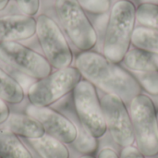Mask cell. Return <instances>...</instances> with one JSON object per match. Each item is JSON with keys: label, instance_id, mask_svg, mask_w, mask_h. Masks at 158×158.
Wrapping results in <instances>:
<instances>
[{"label": "cell", "instance_id": "20", "mask_svg": "<svg viewBox=\"0 0 158 158\" xmlns=\"http://www.w3.org/2000/svg\"><path fill=\"white\" fill-rule=\"evenodd\" d=\"M135 78L142 89L151 95L158 96V71L137 72Z\"/></svg>", "mask_w": 158, "mask_h": 158}, {"label": "cell", "instance_id": "9", "mask_svg": "<svg viewBox=\"0 0 158 158\" xmlns=\"http://www.w3.org/2000/svg\"><path fill=\"white\" fill-rule=\"evenodd\" d=\"M101 105L107 131L113 141L122 148L132 146L135 137L126 103L118 95L106 94L101 98Z\"/></svg>", "mask_w": 158, "mask_h": 158}, {"label": "cell", "instance_id": "10", "mask_svg": "<svg viewBox=\"0 0 158 158\" xmlns=\"http://www.w3.org/2000/svg\"><path fill=\"white\" fill-rule=\"evenodd\" d=\"M26 114L36 118L44 127L45 133L65 144H72L78 134L75 123L62 113L47 107H40L29 105L26 107Z\"/></svg>", "mask_w": 158, "mask_h": 158}, {"label": "cell", "instance_id": "11", "mask_svg": "<svg viewBox=\"0 0 158 158\" xmlns=\"http://www.w3.org/2000/svg\"><path fill=\"white\" fill-rule=\"evenodd\" d=\"M36 34V19L26 15L0 17V44L19 42Z\"/></svg>", "mask_w": 158, "mask_h": 158}, {"label": "cell", "instance_id": "3", "mask_svg": "<svg viewBox=\"0 0 158 158\" xmlns=\"http://www.w3.org/2000/svg\"><path fill=\"white\" fill-rule=\"evenodd\" d=\"M130 114L136 147L145 157L157 156V110L154 101L146 94H138L130 102Z\"/></svg>", "mask_w": 158, "mask_h": 158}, {"label": "cell", "instance_id": "13", "mask_svg": "<svg viewBox=\"0 0 158 158\" xmlns=\"http://www.w3.org/2000/svg\"><path fill=\"white\" fill-rule=\"evenodd\" d=\"M30 146L42 158H69L67 144L45 134L36 140H27Z\"/></svg>", "mask_w": 158, "mask_h": 158}, {"label": "cell", "instance_id": "25", "mask_svg": "<svg viewBox=\"0 0 158 158\" xmlns=\"http://www.w3.org/2000/svg\"><path fill=\"white\" fill-rule=\"evenodd\" d=\"M97 158H120V156L112 148H104L99 153Z\"/></svg>", "mask_w": 158, "mask_h": 158}, {"label": "cell", "instance_id": "1", "mask_svg": "<svg viewBox=\"0 0 158 158\" xmlns=\"http://www.w3.org/2000/svg\"><path fill=\"white\" fill-rule=\"evenodd\" d=\"M75 67L85 80L106 94H115L130 103L142 94V87L134 75L95 51L81 52L75 59Z\"/></svg>", "mask_w": 158, "mask_h": 158}, {"label": "cell", "instance_id": "28", "mask_svg": "<svg viewBox=\"0 0 158 158\" xmlns=\"http://www.w3.org/2000/svg\"><path fill=\"white\" fill-rule=\"evenodd\" d=\"M80 158H95L94 156H93L92 155H83L82 156H81Z\"/></svg>", "mask_w": 158, "mask_h": 158}, {"label": "cell", "instance_id": "15", "mask_svg": "<svg viewBox=\"0 0 158 158\" xmlns=\"http://www.w3.org/2000/svg\"><path fill=\"white\" fill-rule=\"evenodd\" d=\"M0 158H33L30 150L14 133L0 130Z\"/></svg>", "mask_w": 158, "mask_h": 158}, {"label": "cell", "instance_id": "14", "mask_svg": "<svg viewBox=\"0 0 158 158\" xmlns=\"http://www.w3.org/2000/svg\"><path fill=\"white\" fill-rule=\"evenodd\" d=\"M122 62L129 69L135 72L158 71V54L135 47L130 49Z\"/></svg>", "mask_w": 158, "mask_h": 158}, {"label": "cell", "instance_id": "18", "mask_svg": "<svg viewBox=\"0 0 158 158\" xmlns=\"http://www.w3.org/2000/svg\"><path fill=\"white\" fill-rule=\"evenodd\" d=\"M73 121V120H72ZM77 127L78 134L75 142L72 143L75 150L82 155H93L98 148V139L93 136L79 121H73Z\"/></svg>", "mask_w": 158, "mask_h": 158}, {"label": "cell", "instance_id": "8", "mask_svg": "<svg viewBox=\"0 0 158 158\" xmlns=\"http://www.w3.org/2000/svg\"><path fill=\"white\" fill-rule=\"evenodd\" d=\"M0 59L35 80H41L52 73L53 67L44 56L19 42L1 43Z\"/></svg>", "mask_w": 158, "mask_h": 158}, {"label": "cell", "instance_id": "21", "mask_svg": "<svg viewBox=\"0 0 158 158\" xmlns=\"http://www.w3.org/2000/svg\"><path fill=\"white\" fill-rule=\"evenodd\" d=\"M85 12L94 15L106 14L111 8V0H77Z\"/></svg>", "mask_w": 158, "mask_h": 158}, {"label": "cell", "instance_id": "12", "mask_svg": "<svg viewBox=\"0 0 158 158\" xmlns=\"http://www.w3.org/2000/svg\"><path fill=\"white\" fill-rule=\"evenodd\" d=\"M5 124L4 130L26 140H36L46 134L43 125L36 118L27 114H10Z\"/></svg>", "mask_w": 158, "mask_h": 158}, {"label": "cell", "instance_id": "22", "mask_svg": "<svg viewBox=\"0 0 158 158\" xmlns=\"http://www.w3.org/2000/svg\"><path fill=\"white\" fill-rule=\"evenodd\" d=\"M23 15L33 17L40 8V0H15Z\"/></svg>", "mask_w": 158, "mask_h": 158}, {"label": "cell", "instance_id": "5", "mask_svg": "<svg viewBox=\"0 0 158 158\" xmlns=\"http://www.w3.org/2000/svg\"><path fill=\"white\" fill-rule=\"evenodd\" d=\"M81 78L82 76L76 67L69 66L56 69L48 76L37 80L30 86L27 94L29 102L35 106H51L69 93H72Z\"/></svg>", "mask_w": 158, "mask_h": 158}, {"label": "cell", "instance_id": "29", "mask_svg": "<svg viewBox=\"0 0 158 158\" xmlns=\"http://www.w3.org/2000/svg\"><path fill=\"white\" fill-rule=\"evenodd\" d=\"M157 120H158V111H157Z\"/></svg>", "mask_w": 158, "mask_h": 158}, {"label": "cell", "instance_id": "6", "mask_svg": "<svg viewBox=\"0 0 158 158\" xmlns=\"http://www.w3.org/2000/svg\"><path fill=\"white\" fill-rule=\"evenodd\" d=\"M72 94L75 112L81 124L95 138L103 137L107 127L96 87L81 79Z\"/></svg>", "mask_w": 158, "mask_h": 158}, {"label": "cell", "instance_id": "7", "mask_svg": "<svg viewBox=\"0 0 158 158\" xmlns=\"http://www.w3.org/2000/svg\"><path fill=\"white\" fill-rule=\"evenodd\" d=\"M36 35L44 57L56 69L68 68L73 61L70 46L57 23L49 16L41 14L36 19Z\"/></svg>", "mask_w": 158, "mask_h": 158}, {"label": "cell", "instance_id": "27", "mask_svg": "<svg viewBox=\"0 0 158 158\" xmlns=\"http://www.w3.org/2000/svg\"><path fill=\"white\" fill-rule=\"evenodd\" d=\"M142 3H153V4H158V0H142Z\"/></svg>", "mask_w": 158, "mask_h": 158}, {"label": "cell", "instance_id": "17", "mask_svg": "<svg viewBox=\"0 0 158 158\" xmlns=\"http://www.w3.org/2000/svg\"><path fill=\"white\" fill-rule=\"evenodd\" d=\"M131 44L135 48L158 54V31L143 26L135 27Z\"/></svg>", "mask_w": 158, "mask_h": 158}, {"label": "cell", "instance_id": "4", "mask_svg": "<svg viewBox=\"0 0 158 158\" xmlns=\"http://www.w3.org/2000/svg\"><path fill=\"white\" fill-rule=\"evenodd\" d=\"M55 9L64 32L75 47L84 52L96 45L97 31L77 0H56Z\"/></svg>", "mask_w": 158, "mask_h": 158}, {"label": "cell", "instance_id": "16", "mask_svg": "<svg viewBox=\"0 0 158 158\" xmlns=\"http://www.w3.org/2000/svg\"><path fill=\"white\" fill-rule=\"evenodd\" d=\"M0 98L6 103L19 105L25 98V93L19 82L0 68Z\"/></svg>", "mask_w": 158, "mask_h": 158}, {"label": "cell", "instance_id": "23", "mask_svg": "<svg viewBox=\"0 0 158 158\" xmlns=\"http://www.w3.org/2000/svg\"><path fill=\"white\" fill-rule=\"evenodd\" d=\"M120 158H145V156L135 146H129L122 148L120 153Z\"/></svg>", "mask_w": 158, "mask_h": 158}, {"label": "cell", "instance_id": "2", "mask_svg": "<svg viewBox=\"0 0 158 158\" xmlns=\"http://www.w3.org/2000/svg\"><path fill=\"white\" fill-rule=\"evenodd\" d=\"M136 6L131 0H118L110 8L103 41V55L120 63L130 51L136 23Z\"/></svg>", "mask_w": 158, "mask_h": 158}, {"label": "cell", "instance_id": "19", "mask_svg": "<svg viewBox=\"0 0 158 158\" xmlns=\"http://www.w3.org/2000/svg\"><path fill=\"white\" fill-rule=\"evenodd\" d=\"M136 20L143 27L158 31V4L141 3L136 8Z\"/></svg>", "mask_w": 158, "mask_h": 158}, {"label": "cell", "instance_id": "24", "mask_svg": "<svg viewBox=\"0 0 158 158\" xmlns=\"http://www.w3.org/2000/svg\"><path fill=\"white\" fill-rule=\"evenodd\" d=\"M10 116V109L7 104L0 98V125L5 124Z\"/></svg>", "mask_w": 158, "mask_h": 158}, {"label": "cell", "instance_id": "26", "mask_svg": "<svg viewBox=\"0 0 158 158\" xmlns=\"http://www.w3.org/2000/svg\"><path fill=\"white\" fill-rule=\"evenodd\" d=\"M9 3V0H0V11L4 10Z\"/></svg>", "mask_w": 158, "mask_h": 158}]
</instances>
